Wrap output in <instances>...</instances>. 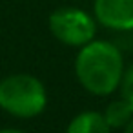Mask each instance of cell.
Listing matches in <instances>:
<instances>
[{
    "mask_svg": "<svg viewBox=\"0 0 133 133\" xmlns=\"http://www.w3.org/2000/svg\"><path fill=\"white\" fill-rule=\"evenodd\" d=\"M124 57L108 40H91L78 48L75 57V75L78 84L91 95L108 97L120 86L124 75Z\"/></svg>",
    "mask_w": 133,
    "mask_h": 133,
    "instance_id": "6da1fadb",
    "label": "cell"
},
{
    "mask_svg": "<svg viewBox=\"0 0 133 133\" xmlns=\"http://www.w3.org/2000/svg\"><path fill=\"white\" fill-rule=\"evenodd\" d=\"M46 86L29 73H15L0 80V108L17 118H33L46 109Z\"/></svg>",
    "mask_w": 133,
    "mask_h": 133,
    "instance_id": "7a4b0ae2",
    "label": "cell"
},
{
    "mask_svg": "<svg viewBox=\"0 0 133 133\" xmlns=\"http://www.w3.org/2000/svg\"><path fill=\"white\" fill-rule=\"evenodd\" d=\"M51 35L64 46L82 48L97 35V20L80 8H58L48 18Z\"/></svg>",
    "mask_w": 133,
    "mask_h": 133,
    "instance_id": "3957f363",
    "label": "cell"
},
{
    "mask_svg": "<svg viewBox=\"0 0 133 133\" xmlns=\"http://www.w3.org/2000/svg\"><path fill=\"white\" fill-rule=\"evenodd\" d=\"M93 17L111 31H133V0H95Z\"/></svg>",
    "mask_w": 133,
    "mask_h": 133,
    "instance_id": "277c9868",
    "label": "cell"
},
{
    "mask_svg": "<svg viewBox=\"0 0 133 133\" xmlns=\"http://www.w3.org/2000/svg\"><path fill=\"white\" fill-rule=\"evenodd\" d=\"M66 133H111L109 124L98 111H82L71 118Z\"/></svg>",
    "mask_w": 133,
    "mask_h": 133,
    "instance_id": "5b68a950",
    "label": "cell"
},
{
    "mask_svg": "<svg viewBox=\"0 0 133 133\" xmlns=\"http://www.w3.org/2000/svg\"><path fill=\"white\" fill-rule=\"evenodd\" d=\"M102 115H104V118H106V122L109 124L111 129H124L129 124V120L133 118V109L120 97V98L109 102L106 106V111Z\"/></svg>",
    "mask_w": 133,
    "mask_h": 133,
    "instance_id": "8992f818",
    "label": "cell"
},
{
    "mask_svg": "<svg viewBox=\"0 0 133 133\" xmlns=\"http://www.w3.org/2000/svg\"><path fill=\"white\" fill-rule=\"evenodd\" d=\"M118 89H120V97L133 109V64L124 69V75H122V80H120Z\"/></svg>",
    "mask_w": 133,
    "mask_h": 133,
    "instance_id": "52a82bcc",
    "label": "cell"
},
{
    "mask_svg": "<svg viewBox=\"0 0 133 133\" xmlns=\"http://www.w3.org/2000/svg\"><path fill=\"white\" fill-rule=\"evenodd\" d=\"M0 133H26V131L17 129V128H6V129H0Z\"/></svg>",
    "mask_w": 133,
    "mask_h": 133,
    "instance_id": "ba28073f",
    "label": "cell"
},
{
    "mask_svg": "<svg viewBox=\"0 0 133 133\" xmlns=\"http://www.w3.org/2000/svg\"><path fill=\"white\" fill-rule=\"evenodd\" d=\"M124 133H133V118L129 120V124L124 128Z\"/></svg>",
    "mask_w": 133,
    "mask_h": 133,
    "instance_id": "9c48e42d",
    "label": "cell"
}]
</instances>
